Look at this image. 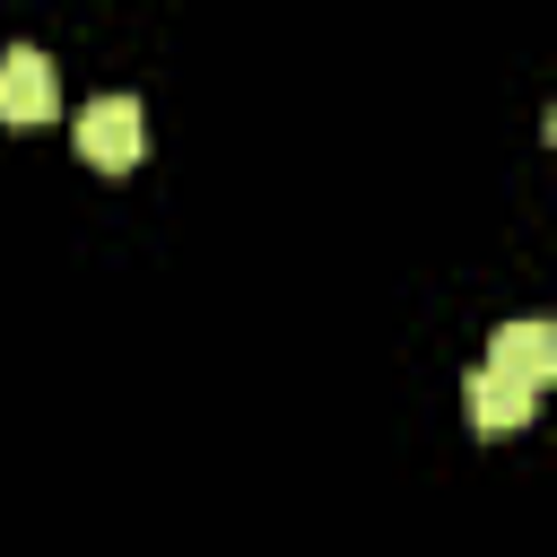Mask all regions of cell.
<instances>
[{"label":"cell","mask_w":557,"mask_h":557,"mask_svg":"<svg viewBox=\"0 0 557 557\" xmlns=\"http://www.w3.org/2000/svg\"><path fill=\"white\" fill-rule=\"evenodd\" d=\"M461 400H470V426H479V435H513V426H531V400H540V392H522V383H505L496 366H470V383H461Z\"/></svg>","instance_id":"cell-4"},{"label":"cell","mask_w":557,"mask_h":557,"mask_svg":"<svg viewBox=\"0 0 557 557\" xmlns=\"http://www.w3.org/2000/svg\"><path fill=\"white\" fill-rule=\"evenodd\" d=\"M61 113V78L35 44H9L0 52V122H52Z\"/></svg>","instance_id":"cell-2"},{"label":"cell","mask_w":557,"mask_h":557,"mask_svg":"<svg viewBox=\"0 0 557 557\" xmlns=\"http://www.w3.org/2000/svg\"><path fill=\"white\" fill-rule=\"evenodd\" d=\"M487 366H496L505 383H522V392H540V383L557 374V322H540V313H522V322H505V331L487 339Z\"/></svg>","instance_id":"cell-3"},{"label":"cell","mask_w":557,"mask_h":557,"mask_svg":"<svg viewBox=\"0 0 557 557\" xmlns=\"http://www.w3.org/2000/svg\"><path fill=\"white\" fill-rule=\"evenodd\" d=\"M78 157L104 165V174L139 165V157H148V113H139V96H96V104L78 113Z\"/></svg>","instance_id":"cell-1"}]
</instances>
